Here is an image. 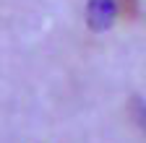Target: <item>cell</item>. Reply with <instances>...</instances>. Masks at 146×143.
Listing matches in <instances>:
<instances>
[{
	"label": "cell",
	"instance_id": "cell-2",
	"mask_svg": "<svg viewBox=\"0 0 146 143\" xmlns=\"http://www.w3.org/2000/svg\"><path fill=\"white\" fill-rule=\"evenodd\" d=\"M120 11H125L128 16L146 18V0H120Z\"/></svg>",
	"mask_w": 146,
	"mask_h": 143
},
{
	"label": "cell",
	"instance_id": "cell-3",
	"mask_svg": "<svg viewBox=\"0 0 146 143\" xmlns=\"http://www.w3.org/2000/svg\"><path fill=\"white\" fill-rule=\"evenodd\" d=\"M131 109H133V117H136V122H138L141 128L146 130V101H143V99H133Z\"/></svg>",
	"mask_w": 146,
	"mask_h": 143
},
{
	"label": "cell",
	"instance_id": "cell-1",
	"mask_svg": "<svg viewBox=\"0 0 146 143\" xmlns=\"http://www.w3.org/2000/svg\"><path fill=\"white\" fill-rule=\"evenodd\" d=\"M120 13V0H89L86 5V24L91 31H104L112 26Z\"/></svg>",
	"mask_w": 146,
	"mask_h": 143
}]
</instances>
